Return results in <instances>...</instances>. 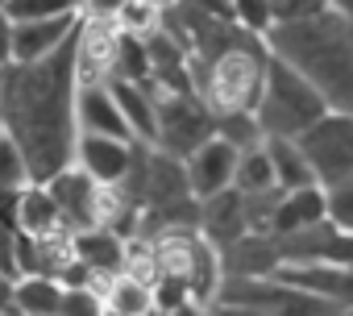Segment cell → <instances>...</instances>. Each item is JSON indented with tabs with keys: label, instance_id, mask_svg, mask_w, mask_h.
Here are the masks:
<instances>
[{
	"label": "cell",
	"instance_id": "cell-12",
	"mask_svg": "<svg viewBox=\"0 0 353 316\" xmlns=\"http://www.w3.org/2000/svg\"><path fill=\"white\" fill-rule=\"evenodd\" d=\"M279 241L270 233H241L233 246L221 250V270L225 279H270L279 275Z\"/></svg>",
	"mask_w": 353,
	"mask_h": 316
},
{
	"label": "cell",
	"instance_id": "cell-16",
	"mask_svg": "<svg viewBox=\"0 0 353 316\" xmlns=\"http://www.w3.org/2000/svg\"><path fill=\"white\" fill-rule=\"evenodd\" d=\"M79 13H67V17H50V21H30V26H13V63H38V59H50L67 38H75L79 30Z\"/></svg>",
	"mask_w": 353,
	"mask_h": 316
},
{
	"label": "cell",
	"instance_id": "cell-37",
	"mask_svg": "<svg viewBox=\"0 0 353 316\" xmlns=\"http://www.w3.org/2000/svg\"><path fill=\"white\" fill-rule=\"evenodd\" d=\"M9 63H13V21L0 9V67H9Z\"/></svg>",
	"mask_w": 353,
	"mask_h": 316
},
{
	"label": "cell",
	"instance_id": "cell-5",
	"mask_svg": "<svg viewBox=\"0 0 353 316\" xmlns=\"http://www.w3.org/2000/svg\"><path fill=\"white\" fill-rule=\"evenodd\" d=\"M295 146L303 150L316 184L332 188L353 171V112H324L295 137Z\"/></svg>",
	"mask_w": 353,
	"mask_h": 316
},
{
	"label": "cell",
	"instance_id": "cell-35",
	"mask_svg": "<svg viewBox=\"0 0 353 316\" xmlns=\"http://www.w3.org/2000/svg\"><path fill=\"white\" fill-rule=\"evenodd\" d=\"M150 291H154V312H170V308H179V304L192 299L188 279H179V275H158V283Z\"/></svg>",
	"mask_w": 353,
	"mask_h": 316
},
{
	"label": "cell",
	"instance_id": "cell-14",
	"mask_svg": "<svg viewBox=\"0 0 353 316\" xmlns=\"http://www.w3.org/2000/svg\"><path fill=\"white\" fill-rule=\"evenodd\" d=\"M196 229H200V237L212 241L216 250H225V246H233L241 233H250V229H245V200H241V192H237V188H225V192L200 200V225H196Z\"/></svg>",
	"mask_w": 353,
	"mask_h": 316
},
{
	"label": "cell",
	"instance_id": "cell-1",
	"mask_svg": "<svg viewBox=\"0 0 353 316\" xmlns=\"http://www.w3.org/2000/svg\"><path fill=\"white\" fill-rule=\"evenodd\" d=\"M79 34V30H75ZM75 38H67L50 59L9 63L0 92V125L21 150L30 179L46 184L54 171L71 167L75 154Z\"/></svg>",
	"mask_w": 353,
	"mask_h": 316
},
{
	"label": "cell",
	"instance_id": "cell-3",
	"mask_svg": "<svg viewBox=\"0 0 353 316\" xmlns=\"http://www.w3.org/2000/svg\"><path fill=\"white\" fill-rule=\"evenodd\" d=\"M192 63V92L212 108V112H254L262 100V83H266V38H254L245 30H237L208 63L188 59Z\"/></svg>",
	"mask_w": 353,
	"mask_h": 316
},
{
	"label": "cell",
	"instance_id": "cell-10",
	"mask_svg": "<svg viewBox=\"0 0 353 316\" xmlns=\"http://www.w3.org/2000/svg\"><path fill=\"white\" fill-rule=\"evenodd\" d=\"M71 163L79 171H88L96 184H121L129 163H133V141L121 137H96V133H79L75 137V154Z\"/></svg>",
	"mask_w": 353,
	"mask_h": 316
},
{
	"label": "cell",
	"instance_id": "cell-11",
	"mask_svg": "<svg viewBox=\"0 0 353 316\" xmlns=\"http://www.w3.org/2000/svg\"><path fill=\"white\" fill-rule=\"evenodd\" d=\"M192 188H188V167L183 158H174L158 146H145V179H141V200L145 208H170L188 200Z\"/></svg>",
	"mask_w": 353,
	"mask_h": 316
},
{
	"label": "cell",
	"instance_id": "cell-27",
	"mask_svg": "<svg viewBox=\"0 0 353 316\" xmlns=\"http://www.w3.org/2000/svg\"><path fill=\"white\" fill-rule=\"evenodd\" d=\"M216 137L229 141L237 154H241V150H254V146L266 141V137H262V125H258L254 112H216Z\"/></svg>",
	"mask_w": 353,
	"mask_h": 316
},
{
	"label": "cell",
	"instance_id": "cell-38",
	"mask_svg": "<svg viewBox=\"0 0 353 316\" xmlns=\"http://www.w3.org/2000/svg\"><path fill=\"white\" fill-rule=\"evenodd\" d=\"M13 291H17V279H9V275H0V312H5V316H17Z\"/></svg>",
	"mask_w": 353,
	"mask_h": 316
},
{
	"label": "cell",
	"instance_id": "cell-48",
	"mask_svg": "<svg viewBox=\"0 0 353 316\" xmlns=\"http://www.w3.org/2000/svg\"><path fill=\"white\" fill-rule=\"evenodd\" d=\"M0 316H5V312H0Z\"/></svg>",
	"mask_w": 353,
	"mask_h": 316
},
{
	"label": "cell",
	"instance_id": "cell-43",
	"mask_svg": "<svg viewBox=\"0 0 353 316\" xmlns=\"http://www.w3.org/2000/svg\"><path fill=\"white\" fill-rule=\"evenodd\" d=\"M0 92H5V67H0Z\"/></svg>",
	"mask_w": 353,
	"mask_h": 316
},
{
	"label": "cell",
	"instance_id": "cell-31",
	"mask_svg": "<svg viewBox=\"0 0 353 316\" xmlns=\"http://www.w3.org/2000/svg\"><path fill=\"white\" fill-rule=\"evenodd\" d=\"M26 184H34V179H30L21 150L13 146V137H0V192H21Z\"/></svg>",
	"mask_w": 353,
	"mask_h": 316
},
{
	"label": "cell",
	"instance_id": "cell-18",
	"mask_svg": "<svg viewBox=\"0 0 353 316\" xmlns=\"http://www.w3.org/2000/svg\"><path fill=\"white\" fill-rule=\"evenodd\" d=\"M108 92L133 133V141L154 146V129H158V100L145 83H129V79H108Z\"/></svg>",
	"mask_w": 353,
	"mask_h": 316
},
{
	"label": "cell",
	"instance_id": "cell-8",
	"mask_svg": "<svg viewBox=\"0 0 353 316\" xmlns=\"http://www.w3.org/2000/svg\"><path fill=\"white\" fill-rule=\"evenodd\" d=\"M183 167H188V188L196 200H208L225 188H233V171H237V150L221 137H208L200 150H192L183 158Z\"/></svg>",
	"mask_w": 353,
	"mask_h": 316
},
{
	"label": "cell",
	"instance_id": "cell-46",
	"mask_svg": "<svg viewBox=\"0 0 353 316\" xmlns=\"http://www.w3.org/2000/svg\"><path fill=\"white\" fill-rule=\"evenodd\" d=\"M0 9H5V0H0Z\"/></svg>",
	"mask_w": 353,
	"mask_h": 316
},
{
	"label": "cell",
	"instance_id": "cell-17",
	"mask_svg": "<svg viewBox=\"0 0 353 316\" xmlns=\"http://www.w3.org/2000/svg\"><path fill=\"white\" fill-rule=\"evenodd\" d=\"M328 221V204H324V188H295V192H283L279 204H274V217H270V237H287V233H299L307 225H320Z\"/></svg>",
	"mask_w": 353,
	"mask_h": 316
},
{
	"label": "cell",
	"instance_id": "cell-33",
	"mask_svg": "<svg viewBox=\"0 0 353 316\" xmlns=\"http://www.w3.org/2000/svg\"><path fill=\"white\" fill-rule=\"evenodd\" d=\"M283 188H270V192H254V196H241L245 200V229L250 233H270V217H274V204H279Z\"/></svg>",
	"mask_w": 353,
	"mask_h": 316
},
{
	"label": "cell",
	"instance_id": "cell-39",
	"mask_svg": "<svg viewBox=\"0 0 353 316\" xmlns=\"http://www.w3.org/2000/svg\"><path fill=\"white\" fill-rule=\"evenodd\" d=\"M212 308H204V304H196V299H188V304H179V308H170V312H162V316H208Z\"/></svg>",
	"mask_w": 353,
	"mask_h": 316
},
{
	"label": "cell",
	"instance_id": "cell-13",
	"mask_svg": "<svg viewBox=\"0 0 353 316\" xmlns=\"http://www.w3.org/2000/svg\"><path fill=\"white\" fill-rule=\"evenodd\" d=\"M75 129L79 133H96V137H121V141H133L108 83H92V88H79L75 92Z\"/></svg>",
	"mask_w": 353,
	"mask_h": 316
},
{
	"label": "cell",
	"instance_id": "cell-21",
	"mask_svg": "<svg viewBox=\"0 0 353 316\" xmlns=\"http://www.w3.org/2000/svg\"><path fill=\"white\" fill-rule=\"evenodd\" d=\"M262 150H266V158H270L274 188L295 192V188H312V184H316V175H312V167H307L303 150L295 146V137H266ZM316 188H320V184H316Z\"/></svg>",
	"mask_w": 353,
	"mask_h": 316
},
{
	"label": "cell",
	"instance_id": "cell-45",
	"mask_svg": "<svg viewBox=\"0 0 353 316\" xmlns=\"http://www.w3.org/2000/svg\"><path fill=\"white\" fill-rule=\"evenodd\" d=\"M0 137H5V125H0Z\"/></svg>",
	"mask_w": 353,
	"mask_h": 316
},
{
	"label": "cell",
	"instance_id": "cell-23",
	"mask_svg": "<svg viewBox=\"0 0 353 316\" xmlns=\"http://www.w3.org/2000/svg\"><path fill=\"white\" fill-rule=\"evenodd\" d=\"M13 304H17V316H59L63 283L46 279V275H21L17 291H13Z\"/></svg>",
	"mask_w": 353,
	"mask_h": 316
},
{
	"label": "cell",
	"instance_id": "cell-24",
	"mask_svg": "<svg viewBox=\"0 0 353 316\" xmlns=\"http://www.w3.org/2000/svg\"><path fill=\"white\" fill-rule=\"evenodd\" d=\"M104 312L108 316H150L154 312V291L129 275H112L104 291Z\"/></svg>",
	"mask_w": 353,
	"mask_h": 316
},
{
	"label": "cell",
	"instance_id": "cell-47",
	"mask_svg": "<svg viewBox=\"0 0 353 316\" xmlns=\"http://www.w3.org/2000/svg\"><path fill=\"white\" fill-rule=\"evenodd\" d=\"M208 316H216V312H208Z\"/></svg>",
	"mask_w": 353,
	"mask_h": 316
},
{
	"label": "cell",
	"instance_id": "cell-34",
	"mask_svg": "<svg viewBox=\"0 0 353 316\" xmlns=\"http://www.w3.org/2000/svg\"><path fill=\"white\" fill-rule=\"evenodd\" d=\"M270 13H274V26H291V21L328 13V0H270Z\"/></svg>",
	"mask_w": 353,
	"mask_h": 316
},
{
	"label": "cell",
	"instance_id": "cell-36",
	"mask_svg": "<svg viewBox=\"0 0 353 316\" xmlns=\"http://www.w3.org/2000/svg\"><path fill=\"white\" fill-rule=\"evenodd\" d=\"M59 316H104V299L96 291H63V304H59Z\"/></svg>",
	"mask_w": 353,
	"mask_h": 316
},
{
	"label": "cell",
	"instance_id": "cell-29",
	"mask_svg": "<svg viewBox=\"0 0 353 316\" xmlns=\"http://www.w3.org/2000/svg\"><path fill=\"white\" fill-rule=\"evenodd\" d=\"M5 13L13 26H30V21H50V17H67L79 13L75 0H5Z\"/></svg>",
	"mask_w": 353,
	"mask_h": 316
},
{
	"label": "cell",
	"instance_id": "cell-40",
	"mask_svg": "<svg viewBox=\"0 0 353 316\" xmlns=\"http://www.w3.org/2000/svg\"><path fill=\"white\" fill-rule=\"evenodd\" d=\"M328 13H336L341 21L353 26V0H328Z\"/></svg>",
	"mask_w": 353,
	"mask_h": 316
},
{
	"label": "cell",
	"instance_id": "cell-28",
	"mask_svg": "<svg viewBox=\"0 0 353 316\" xmlns=\"http://www.w3.org/2000/svg\"><path fill=\"white\" fill-rule=\"evenodd\" d=\"M121 275H129V279H137V283H145V287L158 283V258H154V241H150V237H141V233L125 237Z\"/></svg>",
	"mask_w": 353,
	"mask_h": 316
},
{
	"label": "cell",
	"instance_id": "cell-9",
	"mask_svg": "<svg viewBox=\"0 0 353 316\" xmlns=\"http://www.w3.org/2000/svg\"><path fill=\"white\" fill-rule=\"evenodd\" d=\"M46 192L54 196L67 233H79V229H92L96 225V179L88 171H79L71 163V167H63V171H54L46 179Z\"/></svg>",
	"mask_w": 353,
	"mask_h": 316
},
{
	"label": "cell",
	"instance_id": "cell-2",
	"mask_svg": "<svg viewBox=\"0 0 353 316\" xmlns=\"http://www.w3.org/2000/svg\"><path fill=\"white\" fill-rule=\"evenodd\" d=\"M266 50L299 71L328 112H353V26L336 13H320L307 21L274 26L266 34Z\"/></svg>",
	"mask_w": 353,
	"mask_h": 316
},
{
	"label": "cell",
	"instance_id": "cell-22",
	"mask_svg": "<svg viewBox=\"0 0 353 316\" xmlns=\"http://www.w3.org/2000/svg\"><path fill=\"white\" fill-rule=\"evenodd\" d=\"M221 283H225V270H221V250L212 246V241H196V250H192V266H188V291H192V299L196 304H204V308H212L216 304V295H221Z\"/></svg>",
	"mask_w": 353,
	"mask_h": 316
},
{
	"label": "cell",
	"instance_id": "cell-25",
	"mask_svg": "<svg viewBox=\"0 0 353 316\" xmlns=\"http://www.w3.org/2000/svg\"><path fill=\"white\" fill-rule=\"evenodd\" d=\"M233 188L241 196H254V192H270L274 188V171H270V158L262 146L254 150H241L237 154V171H233Z\"/></svg>",
	"mask_w": 353,
	"mask_h": 316
},
{
	"label": "cell",
	"instance_id": "cell-4",
	"mask_svg": "<svg viewBox=\"0 0 353 316\" xmlns=\"http://www.w3.org/2000/svg\"><path fill=\"white\" fill-rule=\"evenodd\" d=\"M324 112H328V104L320 100V92L299 71H291L283 59L270 55L266 83H262V100L254 108V117L262 125V137H299Z\"/></svg>",
	"mask_w": 353,
	"mask_h": 316
},
{
	"label": "cell",
	"instance_id": "cell-7",
	"mask_svg": "<svg viewBox=\"0 0 353 316\" xmlns=\"http://www.w3.org/2000/svg\"><path fill=\"white\" fill-rule=\"evenodd\" d=\"M117 50H121L117 21L83 13L79 17V34H75V79H79V88L108 83L117 75Z\"/></svg>",
	"mask_w": 353,
	"mask_h": 316
},
{
	"label": "cell",
	"instance_id": "cell-15",
	"mask_svg": "<svg viewBox=\"0 0 353 316\" xmlns=\"http://www.w3.org/2000/svg\"><path fill=\"white\" fill-rule=\"evenodd\" d=\"M279 279L332 299L336 308L353 312V266H332V262H312V266H279Z\"/></svg>",
	"mask_w": 353,
	"mask_h": 316
},
{
	"label": "cell",
	"instance_id": "cell-26",
	"mask_svg": "<svg viewBox=\"0 0 353 316\" xmlns=\"http://www.w3.org/2000/svg\"><path fill=\"white\" fill-rule=\"evenodd\" d=\"M117 30L129 38H150L154 30H162V9L150 0H121V9L112 13Z\"/></svg>",
	"mask_w": 353,
	"mask_h": 316
},
{
	"label": "cell",
	"instance_id": "cell-41",
	"mask_svg": "<svg viewBox=\"0 0 353 316\" xmlns=\"http://www.w3.org/2000/svg\"><path fill=\"white\" fill-rule=\"evenodd\" d=\"M216 316H274V312H254V308H212Z\"/></svg>",
	"mask_w": 353,
	"mask_h": 316
},
{
	"label": "cell",
	"instance_id": "cell-44",
	"mask_svg": "<svg viewBox=\"0 0 353 316\" xmlns=\"http://www.w3.org/2000/svg\"><path fill=\"white\" fill-rule=\"evenodd\" d=\"M104 316H108V312H104ZM150 316H162V312H150Z\"/></svg>",
	"mask_w": 353,
	"mask_h": 316
},
{
	"label": "cell",
	"instance_id": "cell-32",
	"mask_svg": "<svg viewBox=\"0 0 353 316\" xmlns=\"http://www.w3.org/2000/svg\"><path fill=\"white\" fill-rule=\"evenodd\" d=\"M324 204H328V221L353 233V171L336 179L332 188H324Z\"/></svg>",
	"mask_w": 353,
	"mask_h": 316
},
{
	"label": "cell",
	"instance_id": "cell-30",
	"mask_svg": "<svg viewBox=\"0 0 353 316\" xmlns=\"http://www.w3.org/2000/svg\"><path fill=\"white\" fill-rule=\"evenodd\" d=\"M233 26L254 34V38H266L274 30V13H270V0H233Z\"/></svg>",
	"mask_w": 353,
	"mask_h": 316
},
{
	"label": "cell",
	"instance_id": "cell-6",
	"mask_svg": "<svg viewBox=\"0 0 353 316\" xmlns=\"http://www.w3.org/2000/svg\"><path fill=\"white\" fill-rule=\"evenodd\" d=\"M208 137H216V112L196 92H179V96L158 100V129H154L158 150H166L174 158H188Z\"/></svg>",
	"mask_w": 353,
	"mask_h": 316
},
{
	"label": "cell",
	"instance_id": "cell-20",
	"mask_svg": "<svg viewBox=\"0 0 353 316\" xmlns=\"http://www.w3.org/2000/svg\"><path fill=\"white\" fill-rule=\"evenodd\" d=\"M17 229L30 233V237H46V233L67 229L54 196L46 192V184H26L21 188V196H17Z\"/></svg>",
	"mask_w": 353,
	"mask_h": 316
},
{
	"label": "cell",
	"instance_id": "cell-42",
	"mask_svg": "<svg viewBox=\"0 0 353 316\" xmlns=\"http://www.w3.org/2000/svg\"><path fill=\"white\" fill-rule=\"evenodd\" d=\"M150 5H158V9H170V5H174V0H150Z\"/></svg>",
	"mask_w": 353,
	"mask_h": 316
},
{
	"label": "cell",
	"instance_id": "cell-19",
	"mask_svg": "<svg viewBox=\"0 0 353 316\" xmlns=\"http://www.w3.org/2000/svg\"><path fill=\"white\" fill-rule=\"evenodd\" d=\"M71 250L96 275H121V258H125V237L121 233H112L104 225H92V229L71 233Z\"/></svg>",
	"mask_w": 353,
	"mask_h": 316
}]
</instances>
